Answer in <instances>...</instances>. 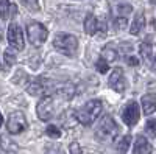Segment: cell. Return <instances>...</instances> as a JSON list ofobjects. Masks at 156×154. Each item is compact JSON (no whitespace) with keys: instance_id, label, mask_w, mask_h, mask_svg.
<instances>
[{"instance_id":"obj_16","label":"cell","mask_w":156,"mask_h":154,"mask_svg":"<svg viewBox=\"0 0 156 154\" xmlns=\"http://www.w3.org/2000/svg\"><path fill=\"white\" fill-rule=\"evenodd\" d=\"M129 143H131V135H123L120 139V142L117 143V152L119 154H126Z\"/></svg>"},{"instance_id":"obj_1","label":"cell","mask_w":156,"mask_h":154,"mask_svg":"<svg viewBox=\"0 0 156 154\" xmlns=\"http://www.w3.org/2000/svg\"><path fill=\"white\" fill-rule=\"evenodd\" d=\"M101 109H103V104L100 100H90L75 112V117L81 125L90 126L98 118V115L101 114Z\"/></svg>"},{"instance_id":"obj_12","label":"cell","mask_w":156,"mask_h":154,"mask_svg":"<svg viewBox=\"0 0 156 154\" xmlns=\"http://www.w3.org/2000/svg\"><path fill=\"white\" fill-rule=\"evenodd\" d=\"M98 30H100V22L97 20V17L94 14H87L84 19V31L89 36H94L98 33Z\"/></svg>"},{"instance_id":"obj_15","label":"cell","mask_w":156,"mask_h":154,"mask_svg":"<svg viewBox=\"0 0 156 154\" xmlns=\"http://www.w3.org/2000/svg\"><path fill=\"white\" fill-rule=\"evenodd\" d=\"M101 58L105 61H108V62H112V61L117 59V51L111 45H106L105 48L101 50Z\"/></svg>"},{"instance_id":"obj_17","label":"cell","mask_w":156,"mask_h":154,"mask_svg":"<svg viewBox=\"0 0 156 154\" xmlns=\"http://www.w3.org/2000/svg\"><path fill=\"white\" fill-rule=\"evenodd\" d=\"M139 51H140L142 59L148 62L150 58H151V44H148V42H142V44L139 45Z\"/></svg>"},{"instance_id":"obj_8","label":"cell","mask_w":156,"mask_h":154,"mask_svg":"<svg viewBox=\"0 0 156 154\" xmlns=\"http://www.w3.org/2000/svg\"><path fill=\"white\" fill-rule=\"evenodd\" d=\"M139 106L136 101H128V104L122 111V120L125 121L126 126H134L139 121Z\"/></svg>"},{"instance_id":"obj_5","label":"cell","mask_w":156,"mask_h":154,"mask_svg":"<svg viewBox=\"0 0 156 154\" xmlns=\"http://www.w3.org/2000/svg\"><path fill=\"white\" fill-rule=\"evenodd\" d=\"M36 114H37L39 120H42V121H48L51 117H53V114H55V101H53V97L45 95L41 101H39L37 106H36Z\"/></svg>"},{"instance_id":"obj_6","label":"cell","mask_w":156,"mask_h":154,"mask_svg":"<svg viewBox=\"0 0 156 154\" xmlns=\"http://www.w3.org/2000/svg\"><path fill=\"white\" fill-rule=\"evenodd\" d=\"M6 129H8L9 134H14V135L25 131L27 129V118H25V115L22 112L11 114L6 120Z\"/></svg>"},{"instance_id":"obj_9","label":"cell","mask_w":156,"mask_h":154,"mask_svg":"<svg viewBox=\"0 0 156 154\" xmlns=\"http://www.w3.org/2000/svg\"><path fill=\"white\" fill-rule=\"evenodd\" d=\"M108 84L111 89H114L115 92H125L126 89V81H125V76H123V70L122 69H114L111 72V76L108 80Z\"/></svg>"},{"instance_id":"obj_28","label":"cell","mask_w":156,"mask_h":154,"mask_svg":"<svg viewBox=\"0 0 156 154\" xmlns=\"http://www.w3.org/2000/svg\"><path fill=\"white\" fill-rule=\"evenodd\" d=\"M16 11H17L16 5H11V6H9V11H8V14L12 17V16H16Z\"/></svg>"},{"instance_id":"obj_18","label":"cell","mask_w":156,"mask_h":154,"mask_svg":"<svg viewBox=\"0 0 156 154\" xmlns=\"http://www.w3.org/2000/svg\"><path fill=\"white\" fill-rule=\"evenodd\" d=\"M3 62L6 64V66H14L16 64V55H14V51H11V50H5V53H3Z\"/></svg>"},{"instance_id":"obj_21","label":"cell","mask_w":156,"mask_h":154,"mask_svg":"<svg viewBox=\"0 0 156 154\" xmlns=\"http://www.w3.org/2000/svg\"><path fill=\"white\" fill-rule=\"evenodd\" d=\"M95 67H97V70H98L100 73H106V72H108V69H109L108 61H105L103 58H100V59L95 62Z\"/></svg>"},{"instance_id":"obj_30","label":"cell","mask_w":156,"mask_h":154,"mask_svg":"<svg viewBox=\"0 0 156 154\" xmlns=\"http://www.w3.org/2000/svg\"><path fill=\"white\" fill-rule=\"evenodd\" d=\"M150 3H156V0H150Z\"/></svg>"},{"instance_id":"obj_25","label":"cell","mask_w":156,"mask_h":154,"mask_svg":"<svg viewBox=\"0 0 156 154\" xmlns=\"http://www.w3.org/2000/svg\"><path fill=\"white\" fill-rule=\"evenodd\" d=\"M0 3H2V8H0V9H2V19L5 20L6 19V16H8V11H9V3H8V0H0Z\"/></svg>"},{"instance_id":"obj_26","label":"cell","mask_w":156,"mask_h":154,"mask_svg":"<svg viewBox=\"0 0 156 154\" xmlns=\"http://www.w3.org/2000/svg\"><path fill=\"white\" fill-rule=\"evenodd\" d=\"M69 151H70V154H81V148L78 145V142H72L69 145Z\"/></svg>"},{"instance_id":"obj_11","label":"cell","mask_w":156,"mask_h":154,"mask_svg":"<svg viewBox=\"0 0 156 154\" xmlns=\"http://www.w3.org/2000/svg\"><path fill=\"white\" fill-rule=\"evenodd\" d=\"M140 104H142V111H144L145 115H150L156 111V94H147L142 97L140 100Z\"/></svg>"},{"instance_id":"obj_23","label":"cell","mask_w":156,"mask_h":154,"mask_svg":"<svg viewBox=\"0 0 156 154\" xmlns=\"http://www.w3.org/2000/svg\"><path fill=\"white\" fill-rule=\"evenodd\" d=\"M145 131L150 134V135H156V118L154 120H148L145 123Z\"/></svg>"},{"instance_id":"obj_7","label":"cell","mask_w":156,"mask_h":154,"mask_svg":"<svg viewBox=\"0 0 156 154\" xmlns=\"http://www.w3.org/2000/svg\"><path fill=\"white\" fill-rule=\"evenodd\" d=\"M8 42L17 51L23 50V47H25L23 33H22V30H20V27L17 23H9V27H8Z\"/></svg>"},{"instance_id":"obj_10","label":"cell","mask_w":156,"mask_h":154,"mask_svg":"<svg viewBox=\"0 0 156 154\" xmlns=\"http://www.w3.org/2000/svg\"><path fill=\"white\" fill-rule=\"evenodd\" d=\"M151 145L148 143V140L144 135H137L136 142H134V148H133V154H151Z\"/></svg>"},{"instance_id":"obj_20","label":"cell","mask_w":156,"mask_h":154,"mask_svg":"<svg viewBox=\"0 0 156 154\" xmlns=\"http://www.w3.org/2000/svg\"><path fill=\"white\" fill-rule=\"evenodd\" d=\"M133 6L131 5H119L117 6V12L120 14V17H126L128 14H131Z\"/></svg>"},{"instance_id":"obj_24","label":"cell","mask_w":156,"mask_h":154,"mask_svg":"<svg viewBox=\"0 0 156 154\" xmlns=\"http://www.w3.org/2000/svg\"><path fill=\"white\" fill-rule=\"evenodd\" d=\"M22 3L27 6L28 9H31V11H37V9H39V6H37V0H22Z\"/></svg>"},{"instance_id":"obj_2","label":"cell","mask_w":156,"mask_h":154,"mask_svg":"<svg viewBox=\"0 0 156 154\" xmlns=\"http://www.w3.org/2000/svg\"><path fill=\"white\" fill-rule=\"evenodd\" d=\"M117 134H119V128H117L115 121L109 117V115L103 117L101 123L98 125L97 131H95L97 140L101 142V143H109V142H112V140L115 139Z\"/></svg>"},{"instance_id":"obj_27","label":"cell","mask_w":156,"mask_h":154,"mask_svg":"<svg viewBox=\"0 0 156 154\" xmlns=\"http://www.w3.org/2000/svg\"><path fill=\"white\" fill-rule=\"evenodd\" d=\"M126 62L129 64V66H133V67H134V66H139V59L134 58V56H128V58H126Z\"/></svg>"},{"instance_id":"obj_29","label":"cell","mask_w":156,"mask_h":154,"mask_svg":"<svg viewBox=\"0 0 156 154\" xmlns=\"http://www.w3.org/2000/svg\"><path fill=\"white\" fill-rule=\"evenodd\" d=\"M151 67H153V70H154V72H156V58H154V59H153V66H151Z\"/></svg>"},{"instance_id":"obj_3","label":"cell","mask_w":156,"mask_h":154,"mask_svg":"<svg viewBox=\"0 0 156 154\" xmlns=\"http://www.w3.org/2000/svg\"><path fill=\"white\" fill-rule=\"evenodd\" d=\"M53 47L59 51V53L66 56H73L78 48V39L73 34L69 33H59L53 39Z\"/></svg>"},{"instance_id":"obj_13","label":"cell","mask_w":156,"mask_h":154,"mask_svg":"<svg viewBox=\"0 0 156 154\" xmlns=\"http://www.w3.org/2000/svg\"><path fill=\"white\" fill-rule=\"evenodd\" d=\"M45 89H47V84H45V78H39L36 81H33L31 84H28L27 87V92L33 97L36 95H42L45 92Z\"/></svg>"},{"instance_id":"obj_19","label":"cell","mask_w":156,"mask_h":154,"mask_svg":"<svg viewBox=\"0 0 156 154\" xmlns=\"http://www.w3.org/2000/svg\"><path fill=\"white\" fill-rule=\"evenodd\" d=\"M45 132L48 134L50 139H59V137H61V129H59L58 126H55V125H48L47 129H45Z\"/></svg>"},{"instance_id":"obj_4","label":"cell","mask_w":156,"mask_h":154,"mask_svg":"<svg viewBox=\"0 0 156 154\" xmlns=\"http://www.w3.org/2000/svg\"><path fill=\"white\" fill-rule=\"evenodd\" d=\"M27 36H28V41L31 45H42L47 39V36H48V31L47 28L44 27L42 23H39V22H31L27 25Z\"/></svg>"},{"instance_id":"obj_14","label":"cell","mask_w":156,"mask_h":154,"mask_svg":"<svg viewBox=\"0 0 156 154\" xmlns=\"http://www.w3.org/2000/svg\"><path fill=\"white\" fill-rule=\"evenodd\" d=\"M144 27H145V17H144L142 12H139V14H136V17L133 20V25H131V28H129V33L131 34H139Z\"/></svg>"},{"instance_id":"obj_22","label":"cell","mask_w":156,"mask_h":154,"mask_svg":"<svg viewBox=\"0 0 156 154\" xmlns=\"http://www.w3.org/2000/svg\"><path fill=\"white\" fill-rule=\"evenodd\" d=\"M126 25H128L126 17H119V19H115V20H114V27H115V30H117V31L125 30V28H126Z\"/></svg>"}]
</instances>
